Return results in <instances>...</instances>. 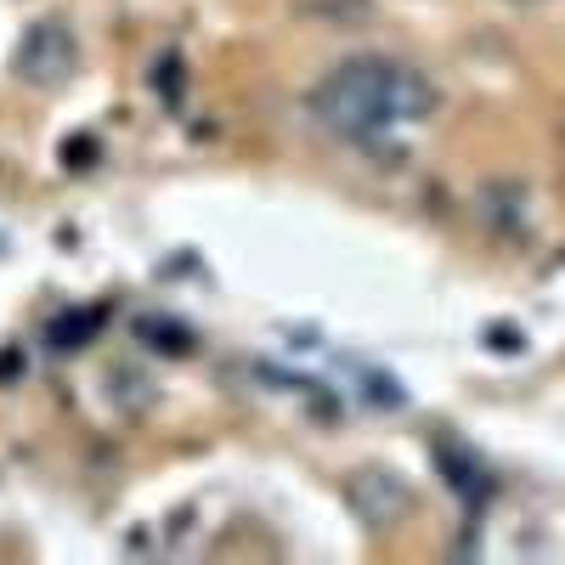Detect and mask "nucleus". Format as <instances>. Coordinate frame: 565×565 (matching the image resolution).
Listing matches in <instances>:
<instances>
[{
	"label": "nucleus",
	"instance_id": "1",
	"mask_svg": "<svg viewBox=\"0 0 565 565\" xmlns=\"http://www.w3.org/2000/svg\"><path fill=\"white\" fill-rule=\"evenodd\" d=\"M306 108L322 130H334L340 141H385L407 125H424L436 114V85L424 79L413 63L396 57H345L340 68H328L311 90Z\"/></svg>",
	"mask_w": 565,
	"mask_h": 565
},
{
	"label": "nucleus",
	"instance_id": "2",
	"mask_svg": "<svg viewBox=\"0 0 565 565\" xmlns=\"http://www.w3.org/2000/svg\"><path fill=\"white\" fill-rule=\"evenodd\" d=\"M514 7H532V0H514Z\"/></svg>",
	"mask_w": 565,
	"mask_h": 565
}]
</instances>
